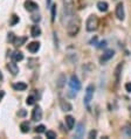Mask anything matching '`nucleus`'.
I'll return each instance as SVG.
<instances>
[{
  "label": "nucleus",
  "mask_w": 131,
  "mask_h": 139,
  "mask_svg": "<svg viewBox=\"0 0 131 139\" xmlns=\"http://www.w3.org/2000/svg\"><path fill=\"white\" fill-rule=\"evenodd\" d=\"M80 29H81V19L79 16H73L72 20L68 22L67 26V33L70 37H74L79 34Z\"/></svg>",
  "instance_id": "1"
},
{
  "label": "nucleus",
  "mask_w": 131,
  "mask_h": 139,
  "mask_svg": "<svg viewBox=\"0 0 131 139\" xmlns=\"http://www.w3.org/2000/svg\"><path fill=\"white\" fill-rule=\"evenodd\" d=\"M98 27V18L95 14H91V15L88 16L87 22H85V29L88 32H94L96 31Z\"/></svg>",
  "instance_id": "2"
},
{
  "label": "nucleus",
  "mask_w": 131,
  "mask_h": 139,
  "mask_svg": "<svg viewBox=\"0 0 131 139\" xmlns=\"http://www.w3.org/2000/svg\"><path fill=\"white\" fill-rule=\"evenodd\" d=\"M75 12L74 0H63V14L68 16H73Z\"/></svg>",
  "instance_id": "3"
},
{
  "label": "nucleus",
  "mask_w": 131,
  "mask_h": 139,
  "mask_svg": "<svg viewBox=\"0 0 131 139\" xmlns=\"http://www.w3.org/2000/svg\"><path fill=\"white\" fill-rule=\"evenodd\" d=\"M92 96H94V85L90 84L87 87V90H85V96H84V104L89 105V103L91 102L92 99Z\"/></svg>",
  "instance_id": "4"
},
{
  "label": "nucleus",
  "mask_w": 131,
  "mask_h": 139,
  "mask_svg": "<svg viewBox=\"0 0 131 139\" xmlns=\"http://www.w3.org/2000/svg\"><path fill=\"white\" fill-rule=\"evenodd\" d=\"M69 87L70 89L75 90V91H79L80 89H81V83H80L79 78L77 76H75V75H72V77H70V81H69Z\"/></svg>",
  "instance_id": "5"
},
{
  "label": "nucleus",
  "mask_w": 131,
  "mask_h": 139,
  "mask_svg": "<svg viewBox=\"0 0 131 139\" xmlns=\"http://www.w3.org/2000/svg\"><path fill=\"white\" fill-rule=\"evenodd\" d=\"M116 16L118 20H124L125 18V13H124V5L123 2H118L117 6H116Z\"/></svg>",
  "instance_id": "6"
},
{
  "label": "nucleus",
  "mask_w": 131,
  "mask_h": 139,
  "mask_svg": "<svg viewBox=\"0 0 131 139\" xmlns=\"http://www.w3.org/2000/svg\"><path fill=\"white\" fill-rule=\"evenodd\" d=\"M114 55H115V52L112 49H108V50H105L104 52V54L101 56V59H100V62L102 63H105L107 61H109V60H111L112 57H114Z\"/></svg>",
  "instance_id": "7"
},
{
  "label": "nucleus",
  "mask_w": 131,
  "mask_h": 139,
  "mask_svg": "<svg viewBox=\"0 0 131 139\" xmlns=\"http://www.w3.org/2000/svg\"><path fill=\"white\" fill-rule=\"evenodd\" d=\"M42 119V110L41 108L37 105V107L34 108V110H33L32 112V120H34V122H39V120Z\"/></svg>",
  "instance_id": "8"
},
{
  "label": "nucleus",
  "mask_w": 131,
  "mask_h": 139,
  "mask_svg": "<svg viewBox=\"0 0 131 139\" xmlns=\"http://www.w3.org/2000/svg\"><path fill=\"white\" fill-rule=\"evenodd\" d=\"M25 8L28 12H34V11H37L39 6H37L36 2L32 1V0H26V1H25Z\"/></svg>",
  "instance_id": "9"
},
{
  "label": "nucleus",
  "mask_w": 131,
  "mask_h": 139,
  "mask_svg": "<svg viewBox=\"0 0 131 139\" xmlns=\"http://www.w3.org/2000/svg\"><path fill=\"white\" fill-rule=\"evenodd\" d=\"M122 69H123V63H118L117 67L115 68V83L116 84H118L121 81V73H122Z\"/></svg>",
  "instance_id": "10"
},
{
  "label": "nucleus",
  "mask_w": 131,
  "mask_h": 139,
  "mask_svg": "<svg viewBox=\"0 0 131 139\" xmlns=\"http://www.w3.org/2000/svg\"><path fill=\"white\" fill-rule=\"evenodd\" d=\"M66 81H67V77H66L64 74H60L59 76H57V80H56V85L57 88H60V89H62V88L66 85Z\"/></svg>",
  "instance_id": "11"
},
{
  "label": "nucleus",
  "mask_w": 131,
  "mask_h": 139,
  "mask_svg": "<svg viewBox=\"0 0 131 139\" xmlns=\"http://www.w3.org/2000/svg\"><path fill=\"white\" fill-rule=\"evenodd\" d=\"M7 68H8L9 73H12V75H17L18 73H19V67L17 65L15 61H12L9 62L8 64H7Z\"/></svg>",
  "instance_id": "12"
},
{
  "label": "nucleus",
  "mask_w": 131,
  "mask_h": 139,
  "mask_svg": "<svg viewBox=\"0 0 131 139\" xmlns=\"http://www.w3.org/2000/svg\"><path fill=\"white\" fill-rule=\"evenodd\" d=\"M27 49L31 53H36L37 50L40 49V42H36V41L31 42V43H28V46H27Z\"/></svg>",
  "instance_id": "13"
},
{
  "label": "nucleus",
  "mask_w": 131,
  "mask_h": 139,
  "mask_svg": "<svg viewBox=\"0 0 131 139\" xmlns=\"http://www.w3.org/2000/svg\"><path fill=\"white\" fill-rule=\"evenodd\" d=\"M60 107H61V109L63 111H72L73 110V105L70 104V103H68L67 101L64 99H60Z\"/></svg>",
  "instance_id": "14"
},
{
  "label": "nucleus",
  "mask_w": 131,
  "mask_h": 139,
  "mask_svg": "<svg viewBox=\"0 0 131 139\" xmlns=\"http://www.w3.org/2000/svg\"><path fill=\"white\" fill-rule=\"evenodd\" d=\"M13 89L18 90V91H24V90L27 89V84L24 82H17L13 84Z\"/></svg>",
  "instance_id": "15"
},
{
  "label": "nucleus",
  "mask_w": 131,
  "mask_h": 139,
  "mask_svg": "<svg viewBox=\"0 0 131 139\" xmlns=\"http://www.w3.org/2000/svg\"><path fill=\"white\" fill-rule=\"evenodd\" d=\"M66 124H67L68 130H73V127H74V125H75L74 117H73V116H67V117H66Z\"/></svg>",
  "instance_id": "16"
},
{
  "label": "nucleus",
  "mask_w": 131,
  "mask_h": 139,
  "mask_svg": "<svg viewBox=\"0 0 131 139\" xmlns=\"http://www.w3.org/2000/svg\"><path fill=\"white\" fill-rule=\"evenodd\" d=\"M31 35L33 37H37L41 35V28L39 26H32L31 28Z\"/></svg>",
  "instance_id": "17"
},
{
  "label": "nucleus",
  "mask_w": 131,
  "mask_h": 139,
  "mask_svg": "<svg viewBox=\"0 0 131 139\" xmlns=\"http://www.w3.org/2000/svg\"><path fill=\"white\" fill-rule=\"evenodd\" d=\"M83 135H84V125H83V123H79L76 127V136L79 138H81Z\"/></svg>",
  "instance_id": "18"
},
{
  "label": "nucleus",
  "mask_w": 131,
  "mask_h": 139,
  "mask_svg": "<svg viewBox=\"0 0 131 139\" xmlns=\"http://www.w3.org/2000/svg\"><path fill=\"white\" fill-rule=\"evenodd\" d=\"M108 7H109V5H108L105 1H98L97 2V8L100 12H107Z\"/></svg>",
  "instance_id": "19"
},
{
  "label": "nucleus",
  "mask_w": 131,
  "mask_h": 139,
  "mask_svg": "<svg viewBox=\"0 0 131 139\" xmlns=\"http://www.w3.org/2000/svg\"><path fill=\"white\" fill-rule=\"evenodd\" d=\"M12 59L15 62L22 61V60H24V54H22L21 52H14L13 54H12Z\"/></svg>",
  "instance_id": "20"
},
{
  "label": "nucleus",
  "mask_w": 131,
  "mask_h": 139,
  "mask_svg": "<svg viewBox=\"0 0 131 139\" xmlns=\"http://www.w3.org/2000/svg\"><path fill=\"white\" fill-rule=\"evenodd\" d=\"M20 129H21L22 133H27V132H29V130H31V125H29L28 122H22L20 124Z\"/></svg>",
  "instance_id": "21"
},
{
  "label": "nucleus",
  "mask_w": 131,
  "mask_h": 139,
  "mask_svg": "<svg viewBox=\"0 0 131 139\" xmlns=\"http://www.w3.org/2000/svg\"><path fill=\"white\" fill-rule=\"evenodd\" d=\"M26 41H27V37H25V36L24 37H15V40H14L13 43L17 47H20V46H22Z\"/></svg>",
  "instance_id": "22"
},
{
  "label": "nucleus",
  "mask_w": 131,
  "mask_h": 139,
  "mask_svg": "<svg viewBox=\"0 0 131 139\" xmlns=\"http://www.w3.org/2000/svg\"><path fill=\"white\" fill-rule=\"evenodd\" d=\"M123 132H124V135L127 136V137H131V125H125L124 129H123Z\"/></svg>",
  "instance_id": "23"
},
{
  "label": "nucleus",
  "mask_w": 131,
  "mask_h": 139,
  "mask_svg": "<svg viewBox=\"0 0 131 139\" xmlns=\"http://www.w3.org/2000/svg\"><path fill=\"white\" fill-rule=\"evenodd\" d=\"M18 22H19V16L15 15V14H13L11 18V21H9V25H11V26H14V25H17Z\"/></svg>",
  "instance_id": "24"
},
{
  "label": "nucleus",
  "mask_w": 131,
  "mask_h": 139,
  "mask_svg": "<svg viewBox=\"0 0 131 139\" xmlns=\"http://www.w3.org/2000/svg\"><path fill=\"white\" fill-rule=\"evenodd\" d=\"M52 21H54L55 20V16H56V4L52 5Z\"/></svg>",
  "instance_id": "25"
},
{
  "label": "nucleus",
  "mask_w": 131,
  "mask_h": 139,
  "mask_svg": "<svg viewBox=\"0 0 131 139\" xmlns=\"http://www.w3.org/2000/svg\"><path fill=\"white\" fill-rule=\"evenodd\" d=\"M45 131H46V126L45 125H39L35 127V132L36 133H42V132H45Z\"/></svg>",
  "instance_id": "26"
},
{
  "label": "nucleus",
  "mask_w": 131,
  "mask_h": 139,
  "mask_svg": "<svg viewBox=\"0 0 131 139\" xmlns=\"http://www.w3.org/2000/svg\"><path fill=\"white\" fill-rule=\"evenodd\" d=\"M46 136H47V138H48V139H55V138H56V133H55L54 131H47Z\"/></svg>",
  "instance_id": "27"
},
{
  "label": "nucleus",
  "mask_w": 131,
  "mask_h": 139,
  "mask_svg": "<svg viewBox=\"0 0 131 139\" xmlns=\"http://www.w3.org/2000/svg\"><path fill=\"white\" fill-rule=\"evenodd\" d=\"M26 103H27V105H34V103H35V98L33 97V96H28V97H27Z\"/></svg>",
  "instance_id": "28"
},
{
  "label": "nucleus",
  "mask_w": 131,
  "mask_h": 139,
  "mask_svg": "<svg viewBox=\"0 0 131 139\" xmlns=\"http://www.w3.org/2000/svg\"><path fill=\"white\" fill-rule=\"evenodd\" d=\"M31 19H32L33 22H39L40 20H41V16H40L39 14H33V15L31 16Z\"/></svg>",
  "instance_id": "29"
},
{
  "label": "nucleus",
  "mask_w": 131,
  "mask_h": 139,
  "mask_svg": "<svg viewBox=\"0 0 131 139\" xmlns=\"http://www.w3.org/2000/svg\"><path fill=\"white\" fill-rule=\"evenodd\" d=\"M7 40H8L9 42H12L13 43L14 40H15V35L13 34V33H8V36H7Z\"/></svg>",
  "instance_id": "30"
},
{
  "label": "nucleus",
  "mask_w": 131,
  "mask_h": 139,
  "mask_svg": "<svg viewBox=\"0 0 131 139\" xmlns=\"http://www.w3.org/2000/svg\"><path fill=\"white\" fill-rule=\"evenodd\" d=\"M97 136V132L95 130H92V131H90L89 132V138H95Z\"/></svg>",
  "instance_id": "31"
},
{
  "label": "nucleus",
  "mask_w": 131,
  "mask_h": 139,
  "mask_svg": "<svg viewBox=\"0 0 131 139\" xmlns=\"http://www.w3.org/2000/svg\"><path fill=\"white\" fill-rule=\"evenodd\" d=\"M26 110H20L19 112H18V115L20 116V117H25V116H26Z\"/></svg>",
  "instance_id": "32"
},
{
  "label": "nucleus",
  "mask_w": 131,
  "mask_h": 139,
  "mask_svg": "<svg viewBox=\"0 0 131 139\" xmlns=\"http://www.w3.org/2000/svg\"><path fill=\"white\" fill-rule=\"evenodd\" d=\"M125 90H127L128 92H131V82L125 84Z\"/></svg>",
  "instance_id": "33"
},
{
  "label": "nucleus",
  "mask_w": 131,
  "mask_h": 139,
  "mask_svg": "<svg viewBox=\"0 0 131 139\" xmlns=\"http://www.w3.org/2000/svg\"><path fill=\"white\" fill-rule=\"evenodd\" d=\"M105 46H107V41H102L97 45V48H102V47H105Z\"/></svg>",
  "instance_id": "34"
},
{
  "label": "nucleus",
  "mask_w": 131,
  "mask_h": 139,
  "mask_svg": "<svg viewBox=\"0 0 131 139\" xmlns=\"http://www.w3.org/2000/svg\"><path fill=\"white\" fill-rule=\"evenodd\" d=\"M4 96H5V91H0V101L4 98Z\"/></svg>",
  "instance_id": "35"
},
{
  "label": "nucleus",
  "mask_w": 131,
  "mask_h": 139,
  "mask_svg": "<svg viewBox=\"0 0 131 139\" xmlns=\"http://www.w3.org/2000/svg\"><path fill=\"white\" fill-rule=\"evenodd\" d=\"M2 78H4V75H2V73L0 71V81H2Z\"/></svg>",
  "instance_id": "36"
},
{
  "label": "nucleus",
  "mask_w": 131,
  "mask_h": 139,
  "mask_svg": "<svg viewBox=\"0 0 131 139\" xmlns=\"http://www.w3.org/2000/svg\"><path fill=\"white\" fill-rule=\"evenodd\" d=\"M47 6H50V0H47Z\"/></svg>",
  "instance_id": "37"
}]
</instances>
